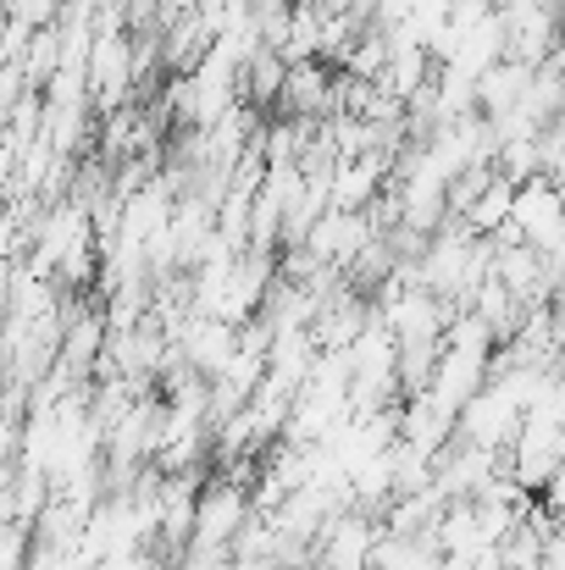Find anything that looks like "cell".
Instances as JSON below:
<instances>
[{
	"label": "cell",
	"mask_w": 565,
	"mask_h": 570,
	"mask_svg": "<svg viewBox=\"0 0 565 570\" xmlns=\"http://www.w3.org/2000/svg\"><path fill=\"white\" fill-rule=\"evenodd\" d=\"M522 404H510L499 387H483L460 415H455V438L460 443H471V449H488V454H505L510 443H516V432H522Z\"/></svg>",
	"instance_id": "277c9868"
},
{
	"label": "cell",
	"mask_w": 565,
	"mask_h": 570,
	"mask_svg": "<svg viewBox=\"0 0 565 570\" xmlns=\"http://www.w3.org/2000/svg\"><path fill=\"white\" fill-rule=\"evenodd\" d=\"M250 11H255V22H266V17H289L294 0H250Z\"/></svg>",
	"instance_id": "4fadbf2b"
},
{
	"label": "cell",
	"mask_w": 565,
	"mask_h": 570,
	"mask_svg": "<svg viewBox=\"0 0 565 570\" xmlns=\"http://www.w3.org/2000/svg\"><path fill=\"white\" fill-rule=\"evenodd\" d=\"M510 205H516V184H505V178L494 173V178H488L483 189L471 194V205H466V210H460L455 222H466V227H471L477 238H494V233H499V227L510 222Z\"/></svg>",
	"instance_id": "30bf717a"
},
{
	"label": "cell",
	"mask_w": 565,
	"mask_h": 570,
	"mask_svg": "<svg viewBox=\"0 0 565 570\" xmlns=\"http://www.w3.org/2000/svg\"><path fill=\"white\" fill-rule=\"evenodd\" d=\"M367 244H372V216H367V210H328V216L305 233V249H311L322 266H333V272H344Z\"/></svg>",
	"instance_id": "8992f818"
},
{
	"label": "cell",
	"mask_w": 565,
	"mask_h": 570,
	"mask_svg": "<svg viewBox=\"0 0 565 570\" xmlns=\"http://www.w3.org/2000/svg\"><path fill=\"white\" fill-rule=\"evenodd\" d=\"M510 222H516V233L533 244V249H544V255H565V189L555 178H527L522 189H516V205H510Z\"/></svg>",
	"instance_id": "7a4b0ae2"
},
{
	"label": "cell",
	"mask_w": 565,
	"mask_h": 570,
	"mask_svg": "<svg viewBox=\"0 0 565 570\" xmlns=\"http://www.w3.org/2000/svg\"><path fill=\"white\" fill-rule=\"evenodd\" d=\"M544 570H565V527H555V538L544 543Z\"/></svg>",
	"instance_id": "7c38bea8"
},
{
	"label": "cell",
	"mask_w": 565,
	"mask_h": 570,
	"mask_svg": "<svg viewBox=\"0 0 565 570\" xmlns=\"http://www.w3.org/2000/svg\"><path fill=\"white\" fill-rule=\"evenodd\" d=\"M388 178H393V161L388 156L339 161V173H333V210H372L377 194L388 189Z\"/></svg>",
	"instance_id": "52a82bcc"
},
{
	"label": "cell",
	"mask_w": 565,
	"mask_h": 570,
	"mask_svg": "<svg viewBox=\"0 0 565 570\" xmlns=\"http://www.w3.org/2000/svg\"><path fill=\"white\" fill-rule=\"evenodd\" d=\"M382 543V521L367 510H339L316 532V570H372V554Z\"/></svg>",
	"instance_id": "3957f363"
},
{
	"label": "cell",
	"mask_w": 565,
	"mask_h": 570,
	"mask_svg": "<svg viewBox=\"0 0 565 570\" xmlns=\"http://www.w3.org/2000/svg\"><path fill=\"white\" fill-rule=\"evenodd\" d=\"M283 78H289V61L277 56V50H261V56H250V67H244V100L261 111V117H272L277 111V100H283Z\"/></svg>",
	"instance_id": "8fae6325"
},
{
	"label": "cell",
	"mask_w": 565,
	"mask_h": 570,
	"mask_svg": "<svg viewBox=\"0 0 565 570\" xmlns=\"http://www.w3.org/2000/svg\"><path fill=\"white\" fill-rule=\"evenodd\" d=\"M466 570H505V554H499V543H488V549H483V554H477V560H471Z\"/></svg>",
	"instance_id": "5bb4252c"
},
{
	"label": "cell",
	"mask_w": 565,
	"mask_h": 570,
	"mask_svg": "<svg viewBox=\"0 0 565 570\" xmlns=\"http://www.w3.org/2000/svg\"><path fill=\"white\" fill-rule=\"evenodd\" d=\"M549 67L565 78V28H561V39H555V56H549Z\"/></svg>",
	"instance_id": "9a60e30c"
},
{
	"label": "cell",
	"mask_w": 565,
	"mask_h": 570,
	"mask_svg": "<svg viewBox=\"0 0 565 570\" xmlns=\"http://www.w3.org/2000/svg\"><path fill=\"white\" fill-rule=\"evenodd\" d=\"M483 549H488V532L477 527V510H471V504H449L444 521H438V554H444L449 566L466 570Z\"/></svg>",
	"instance_id": "9c48e42d"
},
{
	"label": "cell",
	"mask_w": 565,
	"mask_h": 570,
	"mask_svg": "<svg viewBox=\"0 0 565 570\" xmlns=\"http://www.w3.org/2000/svg\"><path fill=\"white\" fill-rule=\"evenodd\" d=\"M255 521V499L250 488L227 482V476H211L194 499V538L188 549H211V554H233V543L244 538V527Z\"/></svg>",
	"instance_id": "6da1fadb"
},
{
	"label": "cell",
	"mask_w": 565,
	"mask_h": 570,
	"mask_svg": "<svg viewBox=\"0 0 565 570\" xmlns=\"http://www.w3.org/2000/svg\"><path fill=\"white\" fill-rule=\"evenodd\" d=\"M527 83H533V67H522V61H494L483 78H477V111L488 117V122H499V117H510L516 106H522V95H527Z\"/></svg>",
	"instance_id": "ba28073f"
},
{
	"label": "cell",
	"mask_w": 565,
	"mask_h": 570,
	"mask_svg": "<svg viewBox=\"0 0 565 570\" xmlns=\"http://www.w3.org/2000/svg\"><path fill=\"white\" fill-rule=\"evenodd\" d=\"M333 78H339V67H328V61H294L289 78H283V100H277L272 117L328 122L333 117Z\"/></svg>",
	"instance_id": "5b68a950"
}]
</instances>
